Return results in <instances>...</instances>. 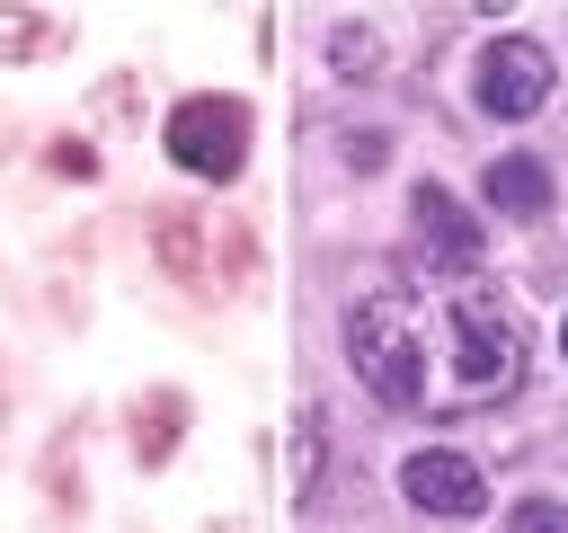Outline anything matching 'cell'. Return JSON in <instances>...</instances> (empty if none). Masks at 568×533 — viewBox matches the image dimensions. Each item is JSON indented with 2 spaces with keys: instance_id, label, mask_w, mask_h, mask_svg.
Listing matches in <instances>:
<instances>
[{
  "instance_id": "cell-1",
  "label": "cell",
  "mask_w": 568,
  "mask_h": 533,
  "mask_svg": "<svg viewBox=\"0 0 568 533\" xmlns=\"http://www.w3.org/2000/svg\"><path fill=\"white\" fill-rule=\"evenodd\" d=\"M346 346H355V373H364L373 400L417 409V391H426V355H417V329H408L390 302H364V311L346 320Z\"/></svg>"
},
{
  "instance_id": "cell-2",
  "label": "cell",
  "mask_w": 568,
  "mask_h": 533,
  "mask_svg": "<svg viewBox=\"0 0 568 533\" xmlns=\"http://www.w3.org/2000/svg\"><path fill=\"white\" fill-rule=\"evenodd\" d=\"M169 151H178V169H195V178H231V169L248 160V107H240V98H186V107L169 115Z\"/></svg>"
},
{
  "instance_id": "cell-3",
  "label": "cell",
  "mask_w": 568,
  "mask_h": 533,
  "mask_svg": "<svg viewBox=\"0 0 568 533\" xmlns=\"http://www.w3.org/2000/svg\"><path fill=\"white\" fill-rule=\"evenodd\" d=\"M541 98H550V53H541L532 36H497V44L479 53V107L515 124V115H532Z\"/></svg>"
},
{
  "instance_id": "cell-4",
  "label": "cell",
  "mask_w": 568,
  "mask_h": 533,
  "mask_svg": "<svg viewBox=\"0 0 568 533\" xmlns=\"http://www.w3.org/2000/svg\"><path fill=\"white\" fill-rule=\"evenodd\" d=\"M453 364H462V382H506L515 373V329H506V311L488 293L453 302Z\"/></svg>"
},
{
  "instance_id": "cell-5",
  "label": "cell",
  "mask_w": 568,
  "mask_h": 533,
  "mask_svg": "<svg viewBox=\"0 0 568 533\" xmlns=\"http://www.w3.org/2000/svg\"><path fill=\"white\" fill-rule=\"evenodd\" d=\"M399 489H408V506H426V515H479V506H488V480H479V462H462V453H408V462H399Z\"/></svg>"
},
{
  "instance_id": "cell-6",
  "label": "cell",
  "mask_w": 568,
  "mask_h": 533,
  "mask_svg": "<svg viewBox=\"0 0 568 533\" xmlns=\"http://www.w3.org/2000/svg\"><path fill=\"white\" fill-rule=\"evenodd\" d=\"M408 213H417V231H426V258H435L444 275H462V266L479 258V222H470V213H462L444 187H417V204H408Z\"/></svg>"
},
{
  "instance_id": "cell-7",
  "label": "cell",
  "mask_w": 568,
  "mask_h": 533,
  "mask_svg": "<svg viewBox=\"0 0 568 533\" xmlns=\"http://www.w3.org/2000/svg\"><path fill=\"white\" fill-rule=\"evenodd\" d=\"M479 195H488V213H550V169L532 151H497Z\"/></svg>"
},
{
  "instance_id": "cell-8",
  "label": "cell",
  "mask_w": 568,
  "mask_h": 533,
  "mask_svg": "<svg viewBox=\"0 0 568 533\" xmlns=\"http://www.w3.org/2000/svg\"><path fill=\"white\" fill-rule=\"evenodd\" d=\"M506 533H568V506L559 497H515L506 506Z\"/></svg>"
},
{
  "instance_id": "cell-9",
  "label": "cell",
  "mask_w": 568,
  "mask_h": 533,
  "mask_svg": "<svg viewBox=\"0 0 568 533\" xmlns=\"http://www.w3.org/2000/svg\"><path fill=\"white\" fill-rule=\"evenodd\" d=\"M559 355H568V320H559Z\"/></svg>"
}]
</instances>
